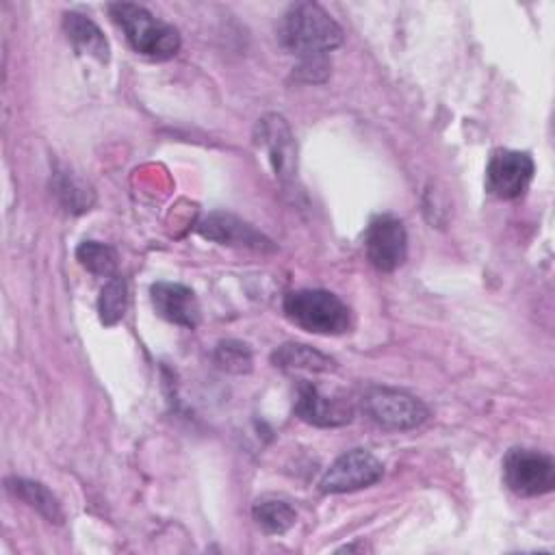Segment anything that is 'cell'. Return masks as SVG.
<instances>
[{
    "mask_svg": "<svg viewBox=\"0 0 555 555\" xmlns=\"http://www.w3.org/2000/svg\"><path fill=\"white\" fill-rule=\"evenodd\" d=\"M108 13L124 30L130 48L147 59L167 61L180 50V33L134 2H113Z\"/></svg>",
    "mask_w": 555,
    "mask_h": 555,
    "instance_id": "7a4b0ae2",
    "label": "cell"
},
{
    "mask_svg": "<svg viewBox=\"0 0 555 555\" xmlns=\"http://www.w3.org/2000/svg\"><path fill=\"white\" fill-rule=\"evenodd\" d=\"M295 414L317 427H338L351 421V405L343 399H332L323 395L312 382L299 379Z\"/></svg>",
    "mask_w": 555,
    "mask_h": 555,
    "instance_id": "30bf717a",
    "label": "cell"
},
{
    "mask_svg": "<svg viewBox=\"0 0 555 555\" xmlns=\"http://www.w3.org/2000/svg\"><path fill=\"white\" fill-rule=\"evenodd\" d=\"M384 475L382 462L366 449H351L338 455L319 481V490L325 494H343L369 488Z\"/></svg>",
    "mask_w": 555,
    "mask_h": 555,
    "instance_id": "8992f818",
    "label": "cell"
},
{
    "mask_svg": "<svg viewBox=\"0 0 555 555\" xmlns=\"http://www.w3.org/2000/svg\"><path fill=\"white\" fill-rule=\"evenodd\" d=\"M503 481L520 496H540L555 486L553 457L533 449H512L503 460Z\"/></svg>",
    "mask_w": 555,
    "mask_h": 555,
    "instance_id": "5b68a950",
    "label": "cell"
},
{
    "mask_svg": "<svg viewBox=\"0 0 555 555\" xmlns=\"http://www.w3.org/2000/svg\"><path fill=\"white\" fill-rule=\"evenodd\" d=\"M212 360L215 364L225 371V373H234V375H243V373H249L251 371V349L241 343V340H234V338H228V340H219L217 347H215V353H212Z\"/></svg>",
    "mask_w": 555,
    "mask_h": 555,
    "instance_id": "d6986e66",
    "label": "cell"
},
{
    "mask_svg": "<svg viewBox=\"0 0 555 555\" xmlns=\"http://www.w3.org/2000/svg\"><path fill=\"white\" fill-rule=\"evenodd\" d=\"M273 366L286 373H330L336 369V360L327 353L304 345V343H284L271 353Z\"/></svg>",
    "mask_w": 555,
    "mask_h": 555,
    "instance_id": "4fadbf2b",
    "label": "cell"
},
{
    "mask_svg": "<svg viewBox=\"0 0 555 555\" xmlns=\"http://www.w3.org/2000/svg\"><path fill=\"white\" fill-rule=\"evenodd\" d=\"M278 39L299 59H321L343 43V28L317 2H295L280 20Z\"/></svg>",
    "mask_w": 555,
    "mask_h": 555,
    "instance_id": "6da1fadb",
    "label": "cell"
},
{
    "mask_svg": "<svg viewBox=\"0 0 555 555\" xmlns=\"http://www.w3.org/2000/svg\"><path fill=\"white\" fill-rule=\"evenodd\" d=\"M371 421L386 429H414L429 416V408L414 395L388 386H373L362 397Z\"/></svg>",
    "mask_w": 555,
    "mask_h": 555,
    "instance_id": "277c9868",
    "label": "cell"
},
{
    "mask_svg": "<svg viewBox=\"0 0 555 555\" xmlns=\"http://www.w3.org/2000/svg\"><path fill=\"white\" fill-rule=\"evenodd\" d=\"M197 232L219 245L245 247L254 251H275V243L256 230L251 223L238 219L232 212H210L197 223Z\"/></svg>",
    "mask_w": 555,
    "mask_h": 555,
    "instance_id": "9c48e42d",
    "label": "cell"
},
{
    "mask_svg": "<svg viewBox=\"0 0 555 555\" xmlns=\"http://www.w3.org/2000/svg\"><path fill=\"white\" fill-rule=\"evenodd\" d=\"M126 308H128V284L124 278L113 275L100 291V299H98L100 321L104 325H115L124 319Z\"/></svg>",
    "mask_w": 555,
    "mask_h": 555,
    "instance_id": "ac0fdd59",
    "label": "cell"
},
{
    "mask_svg": "<svg viewBox=\"0 0 555 555\" xmlns=\"http://www.w3.org/2000/svg\"><path fill=\"white\" fill-rule=\"evenodd\" d=\"M533 171L535 165L527 152L494 150L486 167V191L499 199H516L527 191Z\"/></svg>",
    "mask_w": 555,
    "mask_h": 555,
    "instance_id": "52a82bcc",
    "label": "cell"
},
{
    "mask_svg": "<svg viewBox=\"0 0 555 555\" xmlns=\"http://www.w3.org/2000/svg\"><path fill=\"white\" fill-rule=\"evenodd\" d=\"M150 297L156 314L163 317L165 321L189 330L197 327L199 304L189 286L178 282H154L150 286Z\"/></svg>",
    "mask_w": 555,
    "mask_h": 555,
    "instance_id": "7c38bea8",
    "label": "cell"
},
{
    "mask_svg": "<svg viewBox=\"0 0 555 555\" xmlns=\"http://www.w3.org/2000/svg\"><path fill=\"white\" fill-rule=\"evenodd\" d=\"M7 490L15 499L24 501L28 507L37 509L50 522H63V509H61L56 496L43 483L24 479V477H11V479H7Z\"/></svg>",
    "mask_w": 555,
    "mask_h": 555,
    "instance_id": "9a60e30c",
    "label": "cell"
},
{
    "mask_svg": "<svg viewBox=\"0 0 555 555\" xmlns=\"http://www.w3.org/2000/svg\"><path fill=\"white\" fill-rule=\"evenodd\" d=\"M54 189L61 204L72 212H85L93 204V191L72 173H59Z\"/></svg>",
    "mask_w": 555,
    "mask_h": 555,
    "instance_id": "ffe728a7",
    "label": "cell"
},
{
    "mask_svg": "<svg viewBox=\"0 0 555 555\" xmlns=\"http://www.w3.org/2000/svg\"><path fill=\"white\" fill-rule=\"evenodd\" d=\"M63 28L67 33V39L74 43V48L80 54H89L100 63H106L111 56V48L102 30L98 28L95 22H91L87 15L67 11L63 15Z\"/></svg>",
    "mask_w": 555,
    "mask_h": 555,
    "instance_id": "5bb4252c",
    "label": "cell"
},
{
    "mask_svg": "<svg viewBox=\"0 0 555 555\" xmlns=\"http://www.w3.org/2000/svg\"><path fill=\"white\" fill-rule=\"evenodd\" d=\"M364 247L369 262L379 271H395L405 262L408 256V232L401 219L392 215H377L371 219Z\"/></svg>",
    "mask_w": 555,
    "mask_h": 555,
    "instance_id": "ba28073f",
    "label": "cell"
},
{
    "mask_svg": "<svg viewBox=\"0 0 555 555\" xmlns=\"http://www.w3.org/2000/svg\"><path fill=\"white\" fill-rule=\"evenodd\" d=\"M251 516L256 525L271 535L288 531L297 520V512L282 499H258L251 507Z\"/></svg>",
    "mask_w": 555,
    "mask_h": 555,
    "instance_id": "2e32d148",
    "label": "cell"
},
{
    "mask_svg": "<svg viewBox=\"0 0 555 555\" xmlns=\"http://www.w3.org/2000/svg\"><path fill=\"white\" fill-rule=\"evenodd\" d=\"M256 139L269 152V160L275 173L282 180L291 178L297 169V147L284 117L275 113L264 115L256 126Z\"/></svg>",
    "mask_w": 555,
    "mask_h": 555,
    "instance_id": "8fae6325",
    "label": "cell"
},
{
    "mask_svg": "<svg viewBox=\"0 0 555 555\" xmlns=\"http://www.w3.org/2000/svg\"><path fill=\"white\" fill-rule=\"evenodd\" d=\"M76 260L93 275L113 278L117 271V251L106 243L82 241L76 247Z\"/></svg>",
    "mask_w": 555,
    "mask_h": 555,
    "instance_id": "e0dca14e",
    "label": "cell"
},
{
    "mask_svg": "<svg viewBox=\"0 0 555 555\" xmlns=\"http://www.w3.org/2000/svg\"><path fill=\"white\" fill-rule=\"evenodd\" d=\"M284 314L297 327L312 334H343L351 327V312L347 304L323 288L291 291L282 301Z\"/></svg>",
    "mask_w": 555,
    "mask_h": 555,
    "instance_id": "3957f363",
    "label": "cell"
}]
</instances>
